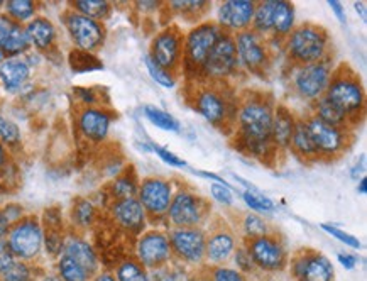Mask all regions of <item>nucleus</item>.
Here are the masks:
<instances>
[{
	"instance_id": "6e6d98bb",
	"label": "nucleus",
	"mask_w": 367,
	"mask_h": 281,
	"mask_svg": "<svg viewBox=\"0 0 367 281\" xmlns=\"http://www.w3.org/2000/svg\"><path fill=\"white\" fill-rule=\"evenodd\" d=\"M364 171H366V156H362L361 163H356L351 168V177L354 180H361L364 177Z\"/></svg>"
},
{
	"instance_id": "338daca9",
	"label": "nucleus",
	"mask_w": 367,
	"mask_h": 281,
	"mask_svg": "<svg viewBox=\"0 0 367 281\" xmlns=\"http://www.w3.org/2000/svg\"><path fill=\"white\" fill-rule=\"evenodd\" d=\"M2 4H4V2H0V7H2Z\"/></svg>"
},
{
	"instance_id": "f704fd0d",
	"label": "nucleus",
	"mask_w": 367,
	"mask_h": 281,
	"mask_svg": "<svg viewBox=\"0 0 367 281\" xmlns=\"http://www.w3.org/2000/svg\"><path fill=\"white\" fill-rule=\"evenodd\" d=\"M68 63L72 67L73 72L77 73H88V72H97V70L104 68V63L97 58L94 53L82 51V50H73L68 56Z\"/></svg>"
},
{
	"instance_id": "6e6552de",
	"label": "nucleus",
	"mask_w": 367,
	"mask_h": 281,
	"mask_svg": "<svg viewBox=\"0 0 367 281\" xmlns=\"http://www.w3.org/2000/svg\"><path fill=\"white\" fill-rule=\"evenodd\" d=\"M239 72H241V65H239L234 36L222 33L219 41L215 43L214 50L207 56L205 63L202 65L198 77L207 82L220 83L236 77Z\"/></svg>"
},
{
	"instance_id": "37998d69",
	"label": "nucleus",
	"mask_w": 367,
	"mask_h": 281,
	"mask_svg": "<svg viewBox=\"0 0 367 281\" xmlns=\"http://www.w3.org/2000/svg\"><path fill=\"white\" fill-rule=\"evenodd\" d=\"M21 140V131L19 126L16 122H12L11 119L0 117V143L9 144V146H14Z\"/></svg>"
},
{
	"instance_id": "39448f33",
	"label": "nucleus",
	"mask_w": 367,
	"mask_h": 281,
	"mask_svg": "<svg viewBox=\"0 0 367 281\" xmlns=\"http://www.w3.org/2000/svg\"><path fill=\"white\" fill-rule=\"evenodd\" d=\"M220 31L215 21H202L183 36V68H190L198 77L202 65L219 41Z\"/></svg>"
},
{
	"instance_id": "a18cd8bd",
	"label": "nucleus",
	"mask_w": 367,
	"mask_h": 281,
	"mask_svg": "<svg viewBox=\"0 0 367 281\" xmlns=\"http://www.w3.org/2000/svg\"><path fill=\"white\" fill-rule=\"evenodd\" d=\"M322 229H324L327 234H330L332 237H335V239L340 241L342 244H346L347 248H354V249H361L362 248V243L357 237H354L352 234H349V232L339 229V227L335 226H330V224H322Z\"/></svg>"
},
{
	"instance_id": "0eeeda50",
	"label": "nucleus",
	"mask_w": 367,
	"mask_h": 281,
	"mask_svg": "<svg viewBox=\"0 0 367 281\" xmlns=\"http://www.w3.org/2000/svg\"><path fill=\"white\" fill-rule=\"evenodd\" d=\"M303 121L308 127L313 143H315L318 158H320V160H337V158L342 156L344 153L351 148V129H342V127L325 124V122H322L320 119L312 116V114L305 116Z\"/></svg>"
},
{
	"instance_id": "58836bf2",
	"label": "nucleus",
	"mask_w": 367,
	"mask_h": 281,
	"mask_svg": "<svg viewBox=\"0 0 367 281\" xmlns=\"http://www.w3.org/2000/svg\"><path fill=\"white\" fill-rule=\"evenodd\" d=\"M117 281H149V276L146 273V268L137 261H124L117 268Z\"/></svg>"
},
{
	"instance_id": "0e129e2a",
	"label": "nucleus",
	"mask_w": 367,
	"mask_h": 281,
	"mask_svg": "<svg viewBox=\"0 0 367 281\" xmlns=\"http://www.w3.org/2000/svg\"><path fill=\"white\" fill-rule=\"evenodd\" d=\"M4 165H6V149H4L2 143H0V168H2Z\"/></svg>"
},
{
	"instance_id": "3c124183",
	"label": "nucleus",
	"mask_w": 367,
	"mask_h": 281,
	"mask_svg": "<svg viewBox=\"0 0 367 281\" xmlns=\"http://www.w3.org/2000/svg\"><path fill=\"white\" fill-rule=\"evenodd\" d=\"M329 7L332 9V12H334L335 14V17H337V19L340 21V23H346L347 21V16H346V9H344V6L342 4L339 2V0H329Z\"/></svg>"
},
{
	"instance_id": "a211bd4d",
	"label": "nucleus",
	"mask_w": 367,
	"mask_h": 281,
	"mask_svg": "<svg viewBox=\"0 0 367 281\" xmlns=\"http://www.w3.org/2000/svg\"><path fill=\"white\" fill-rule=\"evenodd\" d=\"M137 256L144 268H159L170 261V237L161 231H148L137 241Z\"/></svg>"
},
{
	"instance_id": "f257e3e1",
	"label": "nucleus",
	"mask_w": 367,
	"mask_h": 281,
	"mask_svg": "<svg viewBox=\"0 0 367 281\" xmlns=\"http://www.w3.org/2000/svg\"><path fill=\"white\" fill-rule=\"evenodd\" d=\"M274 107L273 97L264 92H247L237 100V140L247 155L264 160L276 151L271 144Z\"/></svg>"
},
{
	"instance_id": "49530a36",
	"label": "nucleus",
	"mask_w": 367,
	"mask_h": 281,
	"mask_svg": "<svg viewBox=\"0 0 367 281\" xmlns=\"http://www.w3.org/2000/svg\"><path fill=\"white\" fill-rule=\"evenodd\" d=\"M210 197L217 202V204L224 205V207H232V205H234L232 188L227 187V185L212 183V185H210Z\"/></svg>"
},
{
	"instance_id": "79ce46f5",
	"label": "nucleus",
	"mask_w": 367,
	"mask_h": 281,
	"mask_svg": "<svg viewBox=\"0 0 367 281\" xmlns=\"http://www.w3.org/2000/svg\"><path fill=\"white\" fill-rule=\"evenodd\" d=\"M149 153H154L159 160L163 161V163L173 166V168H187L188 163L183 160V158H180L178 155H175L173 151H170L168 148H163L159 146V144H154L153 140H149Z\"/></svg>"
},
{
	"instance_id": "aec40b11",
	"label": "nucleus",
	"mask_w": 367,
	"mask_h": 281,
	"mask_svg": "<svg viewBox=\"0 0 367 281\" xmlns=\"http://www.w3.org/2000/svg\"><path fill=\"white\" fill-rule=\"evenodd\" d=\"M110 124H112V117L97 107L85 109L78 117L80 131L92 143H102L104 139H107Z\"/></svg>"
},
{
	"instance_id": "de8ad7c7",
	"label": "nucleus",
	"mask_w": 367,
	"mask_h": 281,
	"mask_svg": "<svg viewBox=\"0 0 367 281\" xmlns=\"http://www.w3.org/2000/svg\"><path fill=\"white\" fill-rule=\"evenodd\" d=\"M4 281H31V271L24 263L14 261L2 273Z\"/></svg>"
},
{
	"instance_id": "c85d7f7f",
	"label": "nucleus",
	"mask_w": 367,
	"mask_h": 281,
	"mask_svg": "<svg viewBox=\"0 0 367 281\" xmlns=\"http://www.w3.org/2000/svg\"><path fill=\"white\" fill-rule=\"evenodd\" d=\"M310 109H312V112L310 114L315 116L317 119H320V121L325 122V124L342 127V129H352L349 119L344 116L335 105H332L325 97H322V99H318L313 104H310Z\"/></svg>"
},
{
	"instance_id": "680f3d73",
	"label": "nucleus",
	"mask_w": 367,
	"mask_h": 281,
	"mask_svg": "<svg viewBox=\"0 0 367 281\" xmlns=\"http://www.w3.org/2000/svg\"><path fill=\"white\" fill-rule=\"evenodd\" d=\"M357 193H359V195H366L367 193V178L366 177H362L359 180V183H357Z\"/></svg>"
},
{
	"instance_id": "bf43d9fd",
	"label": "nucleus",
	"mask_w": 367,
	"mask_h": 281,
	"mask_svg": "<svg viewBox=\"0 0 367 281\" xmlns=\"http://www.w3.org/2000/svg\"><path fill=\"white\" fill-rule=\"evenodd\" d=\"M141 7V11H156L161 2H136Z\"/></svg>"
},
{
	"instance_id": "4468645a",
	"label": "nucleus",
	"mask_w": 367,
	"mask_h": 281,
	"mask_svg": "<svg viewBox=\"0 0 367 281\" xmlns=\"http://www.w3.org/2000/svg\"><path fill=\"white\" fill-rule=\"evenodd\" d=\"M65 24L73 43L77 45V50L94 53L105 43L107 33H105V26L99 21H94L73 11L66 16Z\"/></svg>"
},
{
	"instance_id": "f8f14e48",
	"label": "nucleus",
	"mask_w": 367,
	"mask_h": 281,
	"mask_svg": "<svg viewBox=\"0 0 367 281\" xmlns=\"http://www.w3.org/2000/svg\"><path fill=\"white\" fill-rule=\"evenodd\" d=\"M175 195V185L171 180L161 177H146L139 182L137 200L143 205L146 215L153 221L166 217L171 200Z\"/></svg>"
},
{
	"instance_id": "b1692460",
	"label": "nucleus",
	"mask_w": 367,
	"mask_h": 281,
	"mask_svg": "<svg viewBox=\"0 0 367 281\" xmlns=\"http://www.w3.org/2000/svg\"><path fill=\"white\" fill-rule=\"evenodd\" d=\"M31 77V67L22 58L4 60L0 65V80L9 92H17L26 85Z\"/></svg>"
},
{
	"instance_id": "603ef678",
	"label": "nucleus",
	"mask_w": 367,
	"mask_h": 281,
	"mask_svg": "<svg viewBox=\"0 0 367 281\" xmlns=\"http://www.w3.org/2000/svg\"><path fill=\"white\" fill-rule=\"evenodd\" d=\"M236 263L242 268V270H246V271H249L251 268L254 266V265H252V261H251V258H249V253H247V249H241V251H237Z\"/></svg>"
},
{
	"instance_id": "473e14b6",
	"label": "nucleus",
	"mask_w": 367,
	"mask_h": 281,
	"mask_svg": "<svg viewBox=\"0 0 367 281\" xmlns=\"http://www.w3.org/2000/svg\"><path fill=\"white\" fill-rule=\"evenodd\" d=\"M166 7L173 14L200 19V16L205 14L210 9V2H207V0H171Z\"/></svg>"
},
{
	"instance_id": "cd10ccee",
	"label": "nucleus",
	"mask_w": 367,
	"mask_h": 281,
	"mask_svg": "<svg viewBox=\"0 0 367 281\" xmlns=\"http://www.w3.org/2000/svg\"><path fill=\"white\" fill-rule=\"evenodd\" d=\"M65 256L72 258L73 261H77L88 275L95 273L97 266H99L94 248L82 239L70 241V243L65 246Z\"/></svg>"
},
{
	"instance_id": "13d9d810",
	"label": "nucleus",
	"mask_w": 367,
	"mask_h": 281,
	"mask_svg": "<svg viewBox=\"0 0 367 281\" xmlns=\"http://www.w3.org/2000/svg\"><path fill=\"white\" fill-rule=\"evenodd\" d=\"M80 95H82V100H85L87 104H94L95 102V95L92 90H87V89H78L77 90Z\"/></svg>"
},
{
	"instance_id": "8fccbe9b",
	"label": "nucleus",
	"mask_w": 367,
	"mask_h": 281,
	"mask_svg": "<svg viewBox=\"0 0 367 281\" xmlns=\"http://www.w3.org/2000/svg\"><path fill=\"white\" fill-rule=\"evenodd\" d=\"M14 263V254L11 253L9 246L0 241V275Z\"/></svg>"
},
{
	"instance_id": "bb28decb",
	"label": "nucleus",
	"mask_w": 367,
	"mask_h": 281,
	"mask_svg": "<svg viewBox=\"0 0 367 281\" xmlns=\"http://www.w3.org/2000/svg\"><path fill=\"white\" fill-rule=\"evenodd\" d=\"M24 29L31 46L38 48V50H50L53 43L56 41V28L48 17H34Z\"/></svg>"
},
{
	"instance_id": "4be33fe9",
	"label": "nucleus",
	"mask_w": 367,
	"mask_h": 281,
	"mask_svg": "<svg viewBox=\"0 0 367 281\" xmlns=\"http://www.w3.org/2000/svg\"><path fill=\"white\" fill-rule=\"evenodd\" d=\"M112 215L124 229H129L134 232L143 231L146 221H148V215H146L143 205L139 204L137 197L114 202Z\"/></svg>"
},
{
	"instance_id": "c756f323",
	"label": "nucleus",
	"mask_w": 367,
	"mask_h": 281,
	"mask_svg": "<svg viewBox=\"0 0 367 281\" xmlns=\"http://www.w3.org/2000/svg\"><path fill=\"white\" fill-rule=\"evenodd\" d=\"M29 48V38L28 34H26V29L22 24H16L11 33H9V36L4 39L2 45H0V50H2L4 56H9V58H19V56L24 55Z\"/></svg>"
},
{
	"instance_id": "864d4df0",
	"label": "nucleus",
	"mask_w": 367,
	"mask_h": 281,
	"mask_svg": "<svg viewBox=\"0 0 367 281\" xmlns=\"http://www.w3.org/2000/svg\"><path fill=\"white\" fill-rule=\"evenodd\" d=\"M161 281H193V278L188 273H185V271H173V273L163 276Z\"/></svg>"
},
{
	"instance_id": "412c9836",
	"label": "nucleus",
	"mask_w": 367,
	"mask_h": 281,
	"mask_svg": "<svg viewBox=\"0 0 367 281\" xmlns=\"http://www.w3.org/2000/svg\"><path fill=\"white\" fill-rule=\"evenodd\" d=\"M298 117L286 105L274 107L273 127H271V144L274 149H290L291 136L295 133Z\"/></svg>"
},
{
	"instance_id": "f03ea898",
	"label": "nucleus",
	"mask_w": 367,
	"mask_h": 281,
	"mask_svg": "<svg viewBox=\"0 0 367 281\" xmlns=\"http://www.w3.org/2000/svg\"><path fill=\"white\" fill-rule=\"evenodd\" d=\"M324 97L349 119L352 127L359 124L364 117L366 89L359 75L354 72L349 65H340V67L334 68Z\"/></svg>"
},
{
	"instance_id": "4d7b16f0",
	"label": "nucleus",
	"mask_w": 367,
	"mask_h": 281,
	"mask_svg": "<svg viewBox=\"0 0 367 281\" xmlns=\"http://www.w3.org/2000/svg\"><path fill=\"white\" fill-rule=\"evenodd\" d=\"M9 231H11V222L7 221L6 214L0 212V239L6 237L9 234Z\"/></svg>"
},
{
	"instance_id": "423d86ee",
	"label": "nucleus",
	"mask_w": 367,
	"mask_h": 281,
	"mask_svg": "<svg viewBox=\"0 0 367 281\" xmlns=\"http://www.w3.org/2000/svg\"><path fill=\"white\" fill-rule=\"evenodd\" d=\"M334 73L330 58L310 65H298L291 72V89L305 102L313 104L325 95Z\"/></svg>"
},
{
	"instance_id": "dca6fc26",
	"label": "nucleus",
	"mask_w": 367,
	"mask_h": 281,
	"mask_svg": "<svg viewBox=\"0 0 367 281\" xmlns=\"http://www.w3.org/2000/svg\"><path fill=\"white\" fill-rule=\"evenodd\" d=\"M247 253L252 265L266 271H280L286 265V251L283 244L274 236H263L249 239Z\"/></svg>"
},
{
	"instance_id": "20e7f679",
	"label": "nucleus",
	"mask_w": 367,
	"mask_h": 281,
	"mask_svg": "<svg viewBox=\"0 0 367 281\" xmlns=\"http://www.w3.org/2000/svg\"><path fill=\"white\" fill-rule=\"evenodd\" d=\"M190 104L209 124L217 129H225L227 126L236 124L237 100L232 102L222 89L214 85L197 87L193 92Z\"/></svg>"
},
{
	"instance_id": "393cba45",
	"label": "nucleus",
	"mask_w": 367,
	"mask_h": 281,
	"mask_svg": "<svg viewBox=\"0 0 367 281\" xmlns=\"http://www.w3.org/2000/svg\"><path fill=\"white\" fill-rule=\"evenodd\" d=\"M296 11L288 0H273V39H285L295 29Z\"/></svg>"
},
{
	"instance_id": "09e8293b",
	"label": "nucleus",
	"mask_w": 367,
	"mask_h": 281,
	"mask_svg": "<svg viewBox=\"0 0 367 281\" xmlns=\"http://www.w3.org/2000/svg\"><path fill=\"white\" fill-rule=\"evenodd\" d=\"M212 280L214 281H246L244 275L241 271L232 270V268L219 266L212 271Z\"/></svg>"
},
{
	"instance_id": "7c9ffc66",
	"label": "nucleus",
	"mask_w": 367,
	"mask_h": 281,
	"mask_svg": "<svg viewBox=\"0 0 367 281\" xmlns=\"http://www.w3.org/2000/svg\"><path fill=\"white\" fill-rule=\"evenodd\" d=\"M143 116L158 129L166 131V133H180L181 124L175 116L166 112L165 109L156 107V105H144Z\"/></svg>"
},
{
	"instance_id": "7ed1b4c3",
	"label": "nucleus",
	"mask_w": 367,
	"mask_h": 281,
	"mask_svg": "<svg viewBox=\"0 0 367 281\" xmlns=\"http://www.w3.org/2000/svg\"><path fill=\"white\" fill-rule=\"evenodd\" d=\"M285 51L295 67L329 60L332 51L329 31L313 23L295 26L285 38Z\"/></svg>"
},
{
	"instance_id": "ddd939ff",
	"label": "nucleus",
	"mask_w": 367,
	"mask_h": 281,
	"mask_svg": "<svg viewBox=\"0 0 367 281\" xmlns=\"http://www.w3.org/2000/svg\"><path fill=\"white\" fill-rule=\"evenodd\" d=\"M7 246L17 258L31 259L41 251L44 234L36 219H21L9 231Z\"/></svg>"
},
{
	"instance_id": "f3484780",
	"label": "nucleus",
	"mask_w": 367,
	"mask_h": 281,
	"mask_svg": "<svg viewBox=\"0 0 367 281\" xmlns=\"http://www.w3.org/2000/svg\"><path fill=\"white\" fill-rule=\"evenodd\" d=\"M168 237H170L171 253L176 254L181 261L202 263L205 259L207 234L200 227H190V229L175 227Z\"/></svg>"
},
{
	"instance_id": "9d476101",
	"label": "nucleus",
	"mask_w": 367,
	"mask_h": 281,
	"mask_svg": "<svg viewBox=\"0 0 367 281\" xmlns=\"http://www.w3.org/2000/svg\"><path fill=\"white\" fill-rule=\"evenodd\" d=\"M210 207L212 205L202 195L187 190V188H180V190H175L166 219L178 229L198 227L205 221Z\"/></svg>"
},
{
	"instance_id": "5701e85b",
	"label": "nucleus",
	"mask_w": 367,
	"mask_h": 281,
	"mask_svg": "<svg viewBox=\"0 0 367 281\" xmlns=\"http://www.w3.org/2000/svg\"><path fill=\"white\" fill-rule=\"evenodd\" d=\"M234 253H236V237L229 229L214 231L210 237H207L205 259H209L212 265H224Z\"/></svg>"
},
{
	"instance_id": "5fc2aeb1",
	"label": "nucleus",
	"mask_w": 367,
	"mask_h": 281,
	"mask_svg": "<svg viewBox=\"0 0 367 281\" xmlns=\"http://www.w3.org/2000/svg\"><path fill=\"white\" fill-rule=\"evenodd\" d=\"M337 258H339L340 265L346 268V270H354V268L357 266V258L352 256V254H344V253H340Z\"/></svg>"
},
{
	"instance_id": "ea45409f",
	"label": "nucleus",
	"mask_w": 367,
	"mask_h": 281,
	"mask_svg": "<svg viewBox=\"0 0 367 281\" xmlns=\"http://www.w3.org/2000/svg\"><path fill=\"white\" fill-rule=\"evenodd\" d=\"M60 275L63 281H88V278H90V275L68 256L60 259Z\"/></svg>"
},
{
	"instance_id": "1a4fd4ad",
	"label": "nucleus",
	"mask_w": 367,
	"mask_h": 281,
	"mask_svg": "<svg viewBox=\"0 0 367 281\" xmlns=\"http://www.w3.org/2000/svg\"><path fill=\"white\" fill-rule=\"evenodd\" d=\"M234 43H236L241 70H246V72L252 75H259V77H264L269 72L273 55L266 38L259 36L252 29H247L236 34Z\"/></svg>"
},
{
	"instance_id": "6ab92c4d",
	"label": "nucleus",
	"mask_w": 367,
	"mask_h": 281,
	"mask_svg": "<svg viewBox=\"0 0 367 281\" xmlns=\"http://www.w3.org/2000/svg\"><path fill=\"white\" fill-rule=\"evenodd\" d=\"M295 278L300 281H334V266L320 253H303L293 261Z\"/></svg>"
},
{
	"instance_id": "a878e982",
	"label": "nucleus",
	"mask_w": 367,
	"mask_h": 281,
	"mask_svg": "<svg viewBox=\"0 0 367 281\" xmlns=\"http://www.w3.org/2000/svg\"><path fill=\"white\" fill-rule=\"evenodd\" d=\"M290 149L295 156H298L300 160L303 161H308V163H312V161H320L315 143H313L312 136H310V131L307 124H305L303 117L298 119V122H296L295 133L291 136Z\"/></svg>"
},
{
	"instance_id": "e2e57ef3",
	"label": "nucleus",
	"mask_w": 367,
	"mask_h": 281,
	"mask_svg": "<svg viewBox=\"0 0 367 281\" xmlns=\"http://www.w3.org/2000/svg\"><path fill=\"white\" fill-rule=\"evenodd\" d=\"M94 281H117V280L114 278L112 275H109V273H104V275H99V276H97V278H95Z\"/></svg>"
},
{
	"instance_id": "2eb2a0df",
	"label": "nucleus",
	"mask_w": 367,
	"mask_h": 281,
	"mask_svg": "<svg viewBox=\"0 0 367 281\" xmlns=\"http://www.w3.org/2000/svg\"><path fill=\"white\" fill-rule=\"evenodd\" d=\"M254 0H225L217 9V26L225 34H236L251 29L254 16Z\"/></svg>"
},
{
	"instance_id": "052dcab7",
	"label": "nucleus",
	"mask_w": 367,
	"mask_h": 281,
	"mask_svg": "<svg viewBox=\"0 0 367 281\" xmlns=\"http://www.w3.org/2000/svg\"><path fill=\"white\" fill-rule=\"evenodd\" d=\"M354 9H356L357 14L361 16V19L366 21V16H367V12H366V4H364V2H356V4H354Z\"/></svg>"
},
{
	"instance_id": "a19ab883",
	"label": "nucleus",
	"mask_w": 367,
	"mask_h": 281,
	"mask_svg": "<svg viewBox=\"0 0 367 281\" xmlns=\"http://www.w3.org/2000/svg\"><path fill=\"white\" fill-rule=\"evenodd\" d=\"M242 231L249 239H256V237H263L268 234V222L261 217L259 214L249 212L242 221Z\"/></svg>"
},
{
	"instance_id": "9b49d317",
	"label": "nucleus",
	"mask_w": 367,
	"mask_h": 281,
	"mask_svg": "<svg viewBox=\"0 0 367 281\" xmlns=\"http://www.w3.org/2000/svg\"><path fill=\"white\" fill-rule=\"evenodd\" d=\"M149 58L173 75L183 68V33L175 26H168L151 39Z\"/></svg>"
},
{
	"instance_id": "c9c22d12",
	"label": "nucleus",
	"mask_w": 367,
	"mask_h": 281,
	"mask_svg": "<svg viewBox=\"0 0 367 281\" xmlns=\"http://www.w3.org/2000/svg\"><path fill=\"white\" fill-rule=\"evenodd\" d=\"M112 195L116 197V200L122 199H132V197H137V190H139V182L134 175L124 173L121 177H117L112 182Z\"/></svg>"
},
{
	"instance_id": "69168bd1",
	"label": "nucleus",
	"mask_w": 367,
	"mask_h": 281,
	"mask_svg": "<svg viewBox=\"0 0 367 281\" xmlns=\"http://www.w3.org/2000/svg\"><path fill=\"white\" fill-rule=\"evenodd\" d=\"M4 58H6V56H4V53H2V50H0V65H2V61H4Z\"/></svg>"
},
{
	"instance_id": "2f4dec72",
	"label": "nucleus",
	"mask_w": 367,
	"mask_h": 281,
	"mask_svg": "<svg viewBox=\"0 0 367 281\" xmlns=\"http://www.w3.org/2000/svg\"><path fill=\"white\" fill-rule=\"evenodd\" d=\"M73 11L102 23L112 14V6L107 0H77L73 2Z\"/></svg>"
},
{
	"instance_id": "e433bc0d",
	"label": "nucleus",
	"mask_w": 367,
	"mask_h": 281,
	"mask_svg": "<svg viewBox=\"0 0 367 281\" xmlns=\"http://www.w3.org/2000/svg\"><path fill=\"white\" fill-rule=\"evenodd\" d=\"M242 202L246 204V207H249L254 214H269L274 212L276 204L269 199V197L263 195L258 190H244L242 192Z\"/></svg>"
},
{
	"instance_id": "c03bdc74",
	"label": "nucleus",
	"mask_w": 367,
	"mask_h": 281,
	"mask_svg": "<svg viewBox=\"0 0 367 281\" xmlns=\"http://www.w3.org/2000/svg\"><path fill=\"white\" fill-rule=\"evenodd\" d=\"M95 217V207L87 200H78L73 209V219L78 226H90Z\"/></svg>"
},
{
	"instance_id": "72a5a7b5",
	"label": "nucleus",
	"mask_w": 367,
	"mask_h": 281,
	"mask_svg": "<svg viewBox=\"0 0 367 281\" xmlns=\"http://www.w3.org/2000/svg\"><path fill=\"white\" fill-rule=\"evenodd\" d=\"M4 7L7 12L6 16L11 17L17 24L29 23L36 16V2H33V0H9Z\"/></svg>"
},
{
	"instance_id": "4c0bfd02",
	"label": "nucleus",
	"mask_w": 367,
	"mask_h": 281,
	"mask_svg": "<svg viewBox=\"0 0 367 281\" xmlns=\"http://www.w3.org/2000/svg\"><path fill=\"white\" fill-rule=\"evenodd\" d=\"M144 65H146V68H148L149 77H151L153 80L158 83V85H161L163 89H168V90L175 89V87H176V75L168 72V70L161 68L159 65L154 63V61L149 58V55H146Z\"/></svg>"
}]
</instances>
